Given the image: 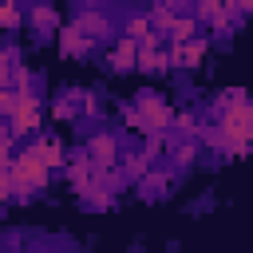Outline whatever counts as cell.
Here are the masks:
<instances>
[{
	"label": "cell",
	"mask_w": 253,
	"mask_h": 253,
	"mask_svg": "<svg viewBox=\"0 0 253 253\" xmlns=\"http://www.w3.org/2000/svg\"><path fill=\"white\" fill-rule=\"evenodd\" d=\"M198 111V146L202 158L233 162L253 150V99L241 87H225L206 103H194Z\"/></svg>",
	"instance_id": "obj_1"
},
{
	"label": "cell",
	"mask_w": 253,
	"mask_h": 253,
	"mask_svg": "<svg viewBox=\"0 0 253 253\" xmlns=\"http://www.w3.org/2000/svg\"><path fill=\"white\" fill-rule=\"evenodd\" d=\"M67 154H71V150H63V138L51 134V130H43L40 138L24 142L12 158H4L0 198H4L8 206H20V202L40 198V194L51 186V178L67 170Z\"/></svg>",
	"instance_id": "obj_2"
},
{
	"label": "cell",
	"mask_w": 253,
	"mask_h": 253,
	"mask_svg": "<svg viewBox=\"0 0 253 253\" xmlns=\"http://www.w3.org/2000/svg\"><path fill=\"white\" fill-rule=\"evenodd\" d=\"M63 178H67V186L75 190V198H79L83 210H111V206L119 202V194L126 190L123 170H103V166H95L79 146L67 154Z\"/></svg>",
	"instance_id": "obj_3"
},
{
	"label": "cell",
	"mask_w": 253,
	"mask_h": 253,
	"mask_svg": "<svg viewBox=\"0 0 253 253\" xmlns=\"http://www.w3.org/2000/svg\"><path fill=\"white\" fill-rule=\"evenodd\" d=\"M130 146H134L130 134H126L123 126H115V123L95 119V123L79 126V150H83L95 166H103V170H123V158H126Z\"/></svg>",
	"instance_id": "obj_4"
},
{
	"label": "cell",
	"mask_w": 253,
	"mask_h": 253,
	"mask_svg": "<svg viewBox=\"0 0 253 253\" xmlns=\"http://www.w3.org/2000/svg\"><path fill=\"white\" fill-rule=\"evenodd\" d=\"M190 16L198 20V28L206 36H229L241 28L245 16H253V4H190Z\"/></svg>",
	"instance_id": "obj_5"
},
{
	"label": "cell",
	"mask_w": 253,
	"mask_h": 253,
	"mask_svg": "<svg viewBox=\"0 0 253 253\" xmlns=\"http://www.w3.org/2000/svg\"><path fill=\"white\" fill-rule=\"evenodd\" d=\"M51 115L59 123H71V126H87L99 119V99L95 91H83V87H71V91H59L55 103H51Z\"/></svg>",
	"instance_id": "obj_6"
},
{
	"label": "cell",
	"mask_w": 253,
	"mask_h": 253,
	"mask_svg": "<svg viewBox=\"0 0 253 253\" xmlns=\"http://www.w3.org/2000/svg\"><path fill=\"white\" fill-rule=\"evenodd\" d=\"M182 178H186V174H182V170H178L170 158H162V162H158V166H154V170H150V174H146V178H142L134 190H138L146 202H154V198H166V194H174V186H178Z\"/></svg>",
	"instance_id": "obj_7"
},
{
	"label": "cell",
	"mask_w": 253,
	"mask_h": 253,
	"mask_svg": "<svg viewBox=\"0 0 253 253\" xmlns=\"http://www.w3.org/2000/svg\"><path fill=\"white\" fill-rule=\"evenodd\" d=\"M210 47H213L210 36H198V40H186V43H170V67L174 71H194V67L206 63Z\"/></svg>",
	"instance_id": "obj_8"
},
{
	"label": "cell",
	"mask_w": 253,
	"mask_h": 253,
	"mask_svg": "<svg viewBox=\"0 0 253 253\" xmlns=\"http://www.w3.org/2000/svg\"><path fill=\"white\" fill-rule=\"evenodd\" d=\"M59 51H63L67 59H91L95 51H103V43H99L95 36H87L79 24H63V32H59Z\"/></svg>",
	"instance_id": "obj_9"
},
{
	"label": "cell",
	"mask_w": 253,
	"mask_h": 253,
	"mask_svg": "<svg viewBox=\"0 0 253 253\" xmlns=\"http://www.w3.org/2000/svg\"><path fill=\"white\" fill-rule=\"evenodd\" d=\"M138 51H142V43L119 32V36L107 43V51H103V63H107L111 71H134V67H138Z\"/></svg>",
	"instance_id": "obj_10"
},
{
	"label": "cell",
	"mask_w": 253,
	"mask_h": 253,
	"mask_svg": "<svg viewBox=\"0 0 253 253\" xmlns=\"http://www.w3.org/2000/svg\"><path fill=\"white\" fill-rule=\"evenodd\" d=\"M138 71H150V75H166V71H174V67H170V43H166V40H150V43H142V51H138Z\"/></svg>",
	"instance_id": "obj_11"
},
{
	"label": "cell",
	"mask_w": 253,
	"mask_h": 253,
	"mask_svg": "<svg viewBox=\"0 0 253 253\" xmlns=\"http://www.w3.org/2000/svg\"><path fill=\"white\" fill-rule=\"evenodd\" d=\"M28 28L43 40V36H51V32H63V20H59V12H55L51 4H32V8H28Z\"/></svg>",
	"instance_id": "obj_12"
},
{
	"label": "cell",
	"mask_w": 253,
	"mask_h": 253,
	"mask_svg": "<svg viewBox=\"0 0 253 253\" xmlns=\"http://www.w3.org/2000/svg\"><path fill=\"white\" fill-rule=\"evenodd\" d=\"M0 20H4V28H8V32H20V24L28 20V12H24L20 4H4V12H0Z\"/></svg>",
	"instance_id": "obj_13"
}]
</instances>
